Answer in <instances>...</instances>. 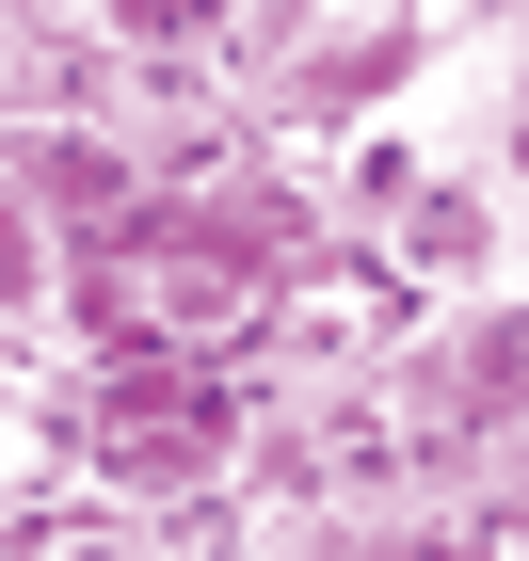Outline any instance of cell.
<instances>
[{"mask_svg":"<svg viewBox=\"0 0 529 561\" xmlns=\"http://www.w3.org/2000/svg\"><path fill=\"white\" fill-rule=\"evenodd\" d=\"M514 386H529V337H514V321H482V353H465V401H482V417H514Z\"/></svg>","mask_w":529,"mask_h":561,"instance_id":"6da1fadb","label":"cell"},{"mask_svg":"<svg viewBox=\"0 0 529 561\" xmlns=\"http://www.w3.org/2000/svg\"><path fill=\"white\" fill-rule=\"evenodd\" d=\"M113 417H193V369H161V353H129V369H113Z\"/></svg>","mask_w":529,"mask_h":561,"instance_id":"7a4b0ae2","label":"cell"},{"mask_svg":"<svg viewBox=\"0 0 529 561\" xmlns=\"http://www.w3.org/2000/svg\"><path fill=\"white\" fill-rule=\"evenodd\" d=\"M113 16H129L145 48H176V33H193V16H209V0H113Z\"/></svg>","mask_w":529,"mask_h":561,"instance_id":"3957f363","label":"cell"},{"mask_svg":"<svg viewBox=\"0 0 529 561\" xmlns=\"http://www.w3.org/2000/svg\"><path fill=\"white\" fill-rule=\"evenodd\" d=\"M0 289H33V241H16V225H0Z\"/></svg>","mask_w":529,"mask_h":561,"instance_id":"277c9868","label":"cell"}]
</instances>
